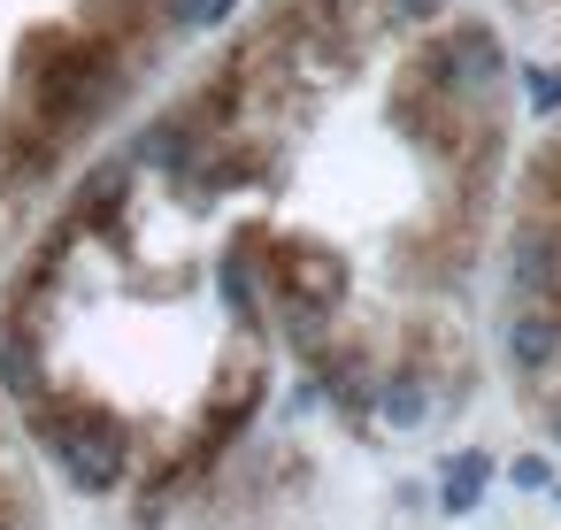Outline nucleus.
<instances>
[{
  "label": "nucleus",
  "instance_id": "3",
  "mask_svg": "<svg viewBox=\"0 0 561 530\" xmlns=\"http://www.w3.org/2000/svg\"><path fill=\"white\" fill-rule=\"evenodd\" d=\"M507 361L515 369H553L561 361V315H546V308H515L507 315Z\"/></svg>",
  "mask_w": 561,
  "mask_h": 530
},
{
  "label": "nucleus",
  "instance_id": "4",
  "mask_svg": "<svg viewBox=\"0 0 561 530\" xmlns=\"http://www.w3.org/2000/svg\"><path fill=\"white\" fill-rule=\"evenodd\" d=\"M116 208H124V170H101V177H85L70 231H108V223H116Z\"/></svg>",
  "mask_w": 561,
  "mask_h": 530
},
{
  "label": "nucleus",
  "instance_id": "5",
  "mask_svg": "<svg viewBox=\"0 0 561 530\" xmlns=\"http://www.w3.org/2000/svg\"><path fill=\"white\" fill-rule=\"evenodd\" d=\"M477 484H484V461L469 453V461L454 469V492H446V499H454V507H469V499H477Z\"/></svg>",
  "mask_w": 561,
  "mask_h": 530
},
{
  "label": "nucleus",
  "instance_id": "1",
  "mask_svg": "<svg viewBox=\"0 0 561 530\" xmlns=\"http://www.w3.org/2000/svg\"><path fill=\"white\" fill-rule=\"evenodd\" d=\"M39 438L70 469V484H85V492H108L124 476V430L101 407H78V400L55 407V400H39Z\"/></svg>",
  "mask_w": 561,
  "mask_h": 530
},
{
  "label": "nucleus",
  "instance_id": "7",
  "mask_svg": "<svg viewBox=\"0 0 561 530\" xmlns=\"http://www.w3.org/2000/svg\"><path fill=\"white\" fill-rule=\"evenodd\" d=\"M553 430H561V415H553Z\"/></svg>",
  "mask_w": 561,
  "mask_h": 530
},
{
  "label": "nucleus",
  "instance_id": "6",
  "mask_svg": "<svg viewBox=\"0 0 561 530\" xmlns=\"http://www.w3.org/2000/svg\"><path fill=\"white\" fill-rule=\"evenodd\" d=\"M392 16H408V24H423V16H438V0H385Z\"/></svg>",
  "mask_w": 561,
  "mask_h": 530
},
{
  "label": "nucleus",
  "instance_id": "2",
  "mask_svg": "<svg viewBox=\"0 0 561 530\" xmlns=\"http://www.w3.org/2000/svg\"><path fill=\"white\" fill-rule=\"evenodd\" d=\"M47 354H39V331H32V315H0V384H9L16 400H47Z\"/></svg>",
  "mask_w": 561,
  "mask_h": 530
}]
</instances>
